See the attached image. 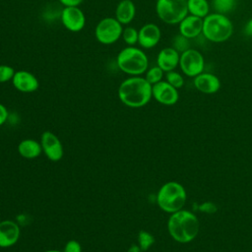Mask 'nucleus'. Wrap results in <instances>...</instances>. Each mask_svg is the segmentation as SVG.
<instances>
[{
	"label": "nucleus",
	"mask_w": 252,
	"mask_h": 252,
	"mask_svg": "<svg viewBox=\"0 0 252 252\" xmlns=\"http://www.w3.org/2000/svg\"><path fill=\"white\" fill-rule=\"evenodd\" d=\"M118 97L126 106L132 108L143 107L153 97L152 85L145 77L130 76L119 85Z\"/></svg>",
	"instance_id": "nucleus-1"
},
{
	"label": "nucleus",
	"mask_w": 252,
	"mask_h": 252,
	"mask_svg": "<svg viewBox=\"0 0 252 252\" xmlns=\"http://www.w3.org/2000/svg\"><path fill=\"white\" fill-rule=\"evenodd\" d=\"M200 228L198 218L190 211L180 210L172 213L167 221L170 236L179 243H188L196 238Z\"/></svg>",
	"instance_id": "nucleus-2"
},
{
	"label": "nucleus",
	"mask_w": 252,
	"mask_h": 252,
	"mask_svg": "<svg viewBox=\"0 0 252 252\" xmlns=\"http://www.w3.org/2000/svg\"><path fill=\"white\" fill-rule=\"evenodd\" d=\"M233 25L226 15L210 13L203 19L202 34L212 42H224L232 35Z\"/></svg>",
	"instance_id": "nucleus-3"
},
{
	"label": "nucleus",
	"mask_w": 252,
	"mask_h": 252,
	"mask_svg": "<svg viewBox=\"0 0 252 252\" xmlns=\"http://www.w3.org/2000/svg\"><path fill=\"white\" fill-rule=\"evenodd\" d=\"M116 64L120 71L130 76H141L149 68V59L146 53L135 46H127L119 51Z\"/></svg>",
	"instance_id": "nucleus-4"
},
{
	"label": "nucleus",
	"mask_w": 252,
	"mask_h": 252,
	"mask_svg": "<svg viewBox=\"0 0 252 252\" xmlns=\"http://www.w3.org/2000/svg\"><path fill=\"white\" fill-rule=\"evenodd\" d=\"M187 199L186 190L176 181L164 183L157 195L158 206L165 213H175L183 209Z\"/></svg>",
	"instance_id": "nucleus-5"
},
{
	"label": "nucleus",
	"mask_w": 252,
	"mask_h": 252,
	"mask_svg": "<svg viewBox=\"0 0 252 252\" xmlns=\"http://www.w3.org/2000/svg\"><path fill=\"white\" fill-rule=\"evenodd\" d=\"M156 12L163 23L177 25L188 15L187 0H157Z\"/></svg>",
	"instance_id": "nucleus-6"
},
{
	"label": "nucleus",
	"mask_w": 252,
	"mask_h": 252,
	"mask_svg": "<svg viewBox=\"0 0 252 252\" xmlns=\"http://www.w3.org/2000/svg\"><path fill=\"white\" fill-rule=\"evenodd\" d=\"M123 25L115 18L106 17L100 20L94 29L95 39L101 44H112L116 42L122 35Z\"/></svg>",
	"instance_id": "nucleus-7"
},
{
	"label": "nucleus",
	"mask_w": 252,
	"mask_h": 252,
	"mask_svg": "<svg viewBox=\"0 0 252 252\" xmlns=\"http://www.w3.org/2000/svg\"><path fill=\"white\" fill-rule=\"evenodd\" d=\"M179 67L183 74L188 77L195 78L204 72L205 59L200 51L194 48H189L180 54Z\"/></svg>",
	"instance_id": "nucleus-8"
},
{
	"label": "nucleus",
	"mask_w": 252,
	"mask_h": 252,
	"mask_svg": "<svg viewBox=\"0 0 252 252\" xmlns=\"http://www.w3.org/2000/svg\"><path fill=\"white\" fill-rule=\"evenodd\" d=\"M60 20L64 28L73 32L82 31L86 25L85 14L79 6L64 7L60 12Z\"/></svg>",
	"instance_id": "nucleus-9"
},
{
	"label": "nucleus",
	"mask_w": 252,
	"mask_h": 252,
	"mask_svg": "<svg viewBox=\"0 0 252 252\" xmlns=\"http://www.w3.org/2000/svg\"><path fill=\"white\" fill-rule=\"evenodd\" d=\"M40 145L43 154L51 161H59L64 154L63 146L59 138L50 131H45L41 134Z\"/></svg>",
	"instance_id": "nucleus-10"
},
{
	"label": "nucleus",
	"mask_w": 252,
	"mask_h": 252,
	"mask_svg": "<svg viewBox=\"0 0 252 252\" xmlns=\"http://www.w3.org/2000/svg\"><path fill=\"white\" fill-rule=\"evenodd\" d=\"M153 97L163 105H173L178 101L179 94L177 89L166 81H160L152 86Z\"/></svg>",
	"instance_id": "nucleus-11"
},
{
	"label": "nucleus",
	"mask_w": 252,
	"mask_h": 252,
	"mask_svg": "<svg viewBox=\"0 0 252 252\" xmlns=\"http://www.w3.org/2000/svg\"><path fill=\"white\" fill-rule=\"evenodd\" d=\"M161 32L158 26L153 23L144 25L138 31V43L145 49L155 47L160 40Z\"/></svg>",
	"instance_id": "nucleus-12"
},
{
	"label": "nucleus",
	"mask_w": 252,
	"mask_h": 252,
	"mask_svg": "<svg viewBox=\"0 0 252 252\" xmlns=\"http://www.w3.org/2000/svg\"><path fill=\"white\" fill-rule=\"evenodd\" d=\"M21 236L20 225L10 220L0 221V247L8 248L15 245Z\"/></svg>",
	"instance_id": "nucleus-13"
},
{
	"label": "nucleus",
	"mask_w": 252,
	"mask_h": 252,
	"mask_svg": "<svg viewBox=\"0 0 252 252\" xmlns=\"http://www.w3.org/2000/svg\"><path fill=\"white\" fill-rule=\"evenodd\" d=\"M12 84L15 89L21 93H32L39 87L37 78L32 73L26 70L16 71L12 79Z\"/></svg>",
	"instance_id": "nucleus-14"
},
{
	"label": "nucleus",
	"mask_w": 252,
	"mask_h": 252,
	"mask_svg": "<svg viewBox=\"0 0 252 252\" xmlns=\"http://www.w3.org/2000/svg\"><path fill=\"white\" fill-rule=\"evenodd\" d=\"M194 86L199 92L212 94L220 89V80L215 74L203 72L194 78Z\"/></svg>",
	"instance_id": "nucleus-15"
},
{
	"label": "nucleus",
	"mask_w": 252,
	"mask_h": 252,
	"mask_svg": "<svg viewBox=\"0 0 252 252\" xmlns=\"http://www.w3.org/2000/svg\"><path fill=\"white\" fill-rule=\"evenodd\" d=\"M178 25L179 33L189 39L199 36L203 31V19L190 14H188Z\"/></svg>",
	"instance_id": "nucleus-16"
},
{
	"label": "nucleus",
	"mask_w": 252,
	"mask_h": 252,
	"mask_svg": "<svg viewBox=\"0 0 252 252\" xmlns=\"http://www.w3.org/2000/svg\"><path fill=\"white\" fill-rule=\"evenodd\" d=\"M180 53L176 51L173 47L162 48L157 57V65L163 71L169 72L174 70L179 65Z\"/></svg>",
	"instance_id": "nucleus-17"
},
{
	"label": "nucleus",
	"mask_w": 252,
	"mask_h": 252,
	"mask_svg": "<svg viewBox=\"0 0 252 252\" xmlns=\"http://www.w3.org/2000/svg\"><path fill=\"white\" fill-rule=\"evenodd\" d=\"M136 15V6L132 0H121L115 9V19L121 25L130 24Z\"/></svg>",
	"instance_id": "nucleus-18"
},
{
	"label": "nucleus",
	"mask_w": 252,
	"mask_h": 252,
	"mask_svg": "<svg viewBox=\"0 0 252 252\" xmlns=\"http://www.w3.org/2000/svg\"><path fill=\"white\" fill-rule=\"evenodd\" d=\"M18 153L25 158H35L42 153V148L39 142L33 139H25L18 145Z\"/></svg>",
	"instance_id": "nucleus-19"
},
{
	"label": "nucleus",
	"mask_w": 252,
	"mask_h": 252,
	"mask_svg": "<svg viewBox=\"0 0 252 252\" xmlns=\"http://www.w3.org/2000/svg\"><path fill=\"white\" fill-rule=\"evenodd\" d=\"M188 14L204 19L210 14V4L207 0H187Z\"/></svg>",
	"instance_id": "nucleus-20"
},
{
	"label": "nucleus",
	"mask_w": 252,
	"mask_h": 252,
	"mask_svg": "<svg viewBox=\"0 0 252 252\" xmlns=\"http://www.w3.org/2000/svg\"><path fill=\"white\" fill-rule=\"evenodd\" d=\"M236 4V0H212L215 13L226 15L230 13Z\"/></svg>",
	"instance_id": "nucleus-21"
},
{
	"label": "nucleus",
	"mask_w": 252,
	"mask_h": 252,
	"mask_svg": "<svg viewBox=\"0 0 252 252\" xmlns=\"http://www.w3.org/2000/svg\"><path fill=\"white\" fill-rule=\"evenodd\" d=\"M171 47H173L176 51H178L180 54L184 51L188 50L190 47V39L186 36L182 35L181 33L176 34L171 41Z\"/></svg>",
	"instance_id": "nucleus-22"
},
{
	"label": "nucleus",
	"mask_w": 252,
	"mask_h": 252,
	"mask_svg": "<svg viewBox=\"0 0 252 252\" xmlns=\"http://www.w3.org/2000/svg\"><path fill=\"white\" fill-rule=\"evenodd\" d=\"M155 243V237L152 233L146 230H141L138 233V246L141 251H147Z\"/></svg>",
	"instance_id": "nucleus-23"
},
{
	"label": "nucleus",
	"mask_w": 252,
	"mask_h": 252,
	"mask_svg": "<svg viewBox=\"0 0 252 252\" xmlns=\"http://www.w3.org/2000/svg\"><path fill=\"white\" fill-rule=\"evenodd\" d=\"M163 74H164V72L157 65V66L148 68V70L146 71L145 79L153 86V85L162 81Z\"/></svg>",
	"instance_id": "nucleus-24"
},
{
	"label": "nucleus",
	"mask_w": 252,
	"mask_h": 252,
	"mask_svg": "<svg viewBox=\"0 0 252 252\" xmlns=\"http://www.w3.org/2000/svg\"><path fill=\"white\" fill-rule=\"evenodd\" d=\"M121 37L128 46H134L138 43V31L133 27H126L123 29Z\"/></svg>",
	"instance_id": "nucleus-25"
},
{
	"label": "nucleus",
	"mask_w": 252,
	"mask_h": 252,
	"mask_svg": "<svg viewBox=\"0 0 252 252\" xmlns=\"http://www.w3.org/2000/svg\"><path fill=\"white\" fill-rule=\"evenodd\" d=\"M165 81L177 90L182 88L184 85V79H183L182 75L174 70L165 73Z\"/></svg>",
	"instance_id": "nucleus-26"
},
{
	"label": "nucleus",
	"mask_w": 252,
	"mask_h": 252,
	"mask_svg": "<svg viewBox=\"0 0 252 252\" xmlns=\"http://www.w3.org/2000/svg\"><path fill=\"white\" fill-rule=\"evenodd\" d=\"M15 70L13 67L9 66V65H0V83H6L9 81H12L14 74H15Z\"/></svg>",
	"instance_id": "nucleus-27"
},
{
	"label": "nucleus",
	"mask_w": 252,
	"mask_h": 252,
	"mask_svg": "<svg viewBox=\"0 0 252 252\" xmlns=\"http://www.w3.org/2000/svg\"><path fill=\"white\" fill-rule=\"evenodd\" d=\"M63 252H82V246L77 240H69L65 246Z\"/></svg>",
	"instance_id": "nucleus-28"
},
{
	"label": "nucleus",
	"mask_w": 252,
	"mask_h": 252,
	"mask_svg": "<svg viewBox=\"0 0 252 252\" xmlns=\"http://www.w3.org/2000/svg\"><path fill=\"white\" fill-rule=\"evenodd\" d=\"M9 118V112L6 108V106L2 103H0V126L3 125Z\"/></svg>",
	"instance_id": "nucleus-29"
},
{
	"label": "nucleus",
	"mask_w": 252,
	"mask_h": 252,
	"mask_svg": "<svg viewBox=\"0 0 252 252\" xmlns=\"http://www.w3.org/2000/svg\"><path fill=\"white\" fill-rule=\"evenodd\" d=\"M64 7L79 6L84 0H58Z\"/></svg>",
	"instance_id": "nucleus-30"
},
{
	"label": "nucleus",
	"mask_w": 252,
	"mask_h": 252,
	"mask_svg": "<svg viewBox=\"0 0 252 252\" xmlns=\"http://www.w3.org/2000/svg\"><path fill=\"white\" fill-rule=\"evenodd\" d=\"M244 33L248 36H252V19H250L246 23V25L244 27Z\"/></svg>",
	"instance_id": "nucleus-31"
},
{
	"label": "nucleus",
	"mask_w": 252,
	"mask_h": 252,
	"mask_svg": "<svg viewBox=\"0 0 252 252\" xmlns=\"http://www.w3.org/2000/svg\"><path fill=\"white\" fill-rule=\"evenodd\" d=\"M140 251H141V249H140V247H139L138 245L132 246V247L130 248V250H129V252H140Z\"/></svg>",
	"instance_id": "nucleus-32"
},
{
	"label": "nucleus",
	"mask_w": 252,
	"mask_h": 252,
	"mask_svg": "<svg viewBox=\"0 0 252 252\" xmlns=\"http://www.w3.org/2000/svg\"><path fill=\"white\" fill-rule=\"evenodd\" d=\"M43 252H63V251H59V250H56V249H51V250H46V251H43Z\"/></svg>",
	"instance_id": "nucleus-33"
}]
</instances>
